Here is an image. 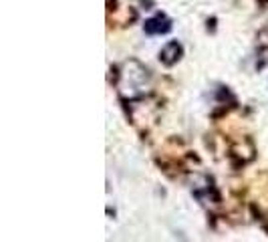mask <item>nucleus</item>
<instances>
[{
  "mask_svg": "<svg viewBox=\"0 0 268 242\" xmlns=\"http://www.w3.org/2000/svg\"><path fill=\"white\" fill-rule=\"evenodd\" d=\"M166 18H162V16H157V18H153V20H149V22H145V31L149 33V35H155V33H166L170 26L168 24H162L159 26V22H164Z\"/></svg>",
  "mask_w": 268,
  "mask_h": 242,
  "instance_id": "nucleus-1",
  "label": "nucleus"
}]
</instances>
